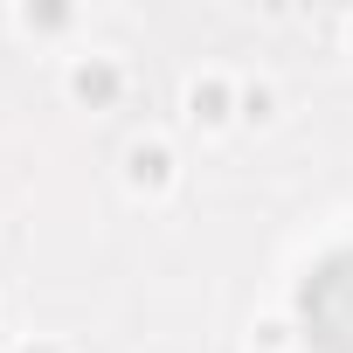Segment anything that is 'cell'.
I'll list each match as a JSON object with an SVG mask.
<instances>
[{"label":"cell","mask_w":353,"mask_h":353,"mask_svg":"<svg viewBox=\"0 0 353 353\" xmlns=\"http://www.w3.org/2000/svg\"><path fill=\"white\" fill-rule=\"evenodd\" d=\"M305 325L325 353H353V250L325 256L305 284Z\"/></svg>","instance_id":"6da1fadb"}]
</instances>
